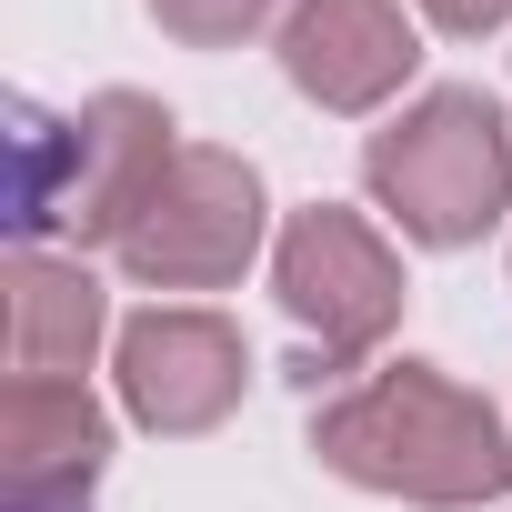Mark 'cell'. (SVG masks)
<instances>
[{"label":"cell","instance_id":"obj_5","mask_svg":"<svg viewBox=\"0 0 512 512\" xmlns=\"http://www.w3.org/2000/svg\"><path fill=\"white\" fill-rule=\"evenodd\" d=\"M251 251H262V171L241 151L181 141L171 181L151 191V211L121 241V272L141 292H221L251 272Z\"/></svg>","mask_w":512,"mask_h":512},{"label":"cell","instance_id":"obj_11","mask_svg":"<svg viewBox=\"0 0 512 512\" xmlns=\"http://www.w3.org/2000/svg\"><path fill=\"white\" fill-rule=\"evenodd\" d=\"M422 21H432V31H452V41H482V31H502V21H512V0H422Z\"/></svg>","mask_w":512,"mask_h":512},{"label":"cell","instance_id":"obj_1","mask_svg":"<svg viewBox=\"0 0 512 512\" xmlns=\"http://www.w3.org/2000/svg\"><path fill=\"white\" fill-rule=\"evenodd\" d=\"M312 452H322V472L392 492V502H422V512H482L512 492L502 412L432 362H392V372L332 392L312 412Z\"/></svg>","mask_w":512,"mask_h":512},{"label":"cell","instance_id":"obj_8","mask_svg":"<svg viewBox=\"0 0 512 512\" xmlns=\"http://www.w3.org/2000/svg\"><path fill=\"white\" fill-rule=\"evenodd\" d=\"M111 462V422L81 382H11L0 402V482L11 512H81Z\"/></svg>","mask_w":512,"mask_h":512},{"label":"cell","instance_id":"obj_2","mask_svg":"<svg viewBox=\"0 0 512 512\" xmlns=\"http://www.w3.org/2000/svg\"><path fill=\"white\" fill-rule=\"evenodd\" d=\"M181 141L171 111L151 91H91L71 121L61 111H21V251L51 241H131V221L151 211V191L171 181Z\"/></svg>","mask_w":512,"mask_h":512},{"label":"cell","instance_id":"obj_9","mask_svg":"<svg viewBox=\"0 0 512 512\" xmlns=\"http://www.w3.org/2000/svg\"><path fill=\"white\" fill-rule=\"evenodd\" d=\"M101 352V282L61 251L11 262V382H81Z\"/></svg>","mask_w":512,"mask_h":512},{"label":"cell","instance_id":"obj_4","mask_svg":"<svg viewBox=\"0 0 512 512\" xmlns=\"http://www.w3.org/2000/svg\"><path fill=\"white\" fill-rule=\"evenodd\" d=\"M272 292L282 312L302 322V372H352L362 352L392 342L402 322V262H392V241L342 211V201H312L282 221V251H272Z\"/></svg>","mask_w":512,"mask_h":512},{"label":"cell","instance_id":"obj_10","mask_svg":"<svg viewBox=\"0 0 512 512\" xmlns=\"http://www.w3.org/2000/svg\"><path fill=\"white\" fill-rule=\"evenodd\" d=\"M151 21L191 51H231L241 31H262L272 21V0H151Z\"/></svg>","mask_w":512,"mask_h":512},{"label":"cell","instance_id":"obj_7","mask_svg":"<svg viewBox=\"0 0 512 512\" xmlns=\"http://www.w3.org/2000/svg\"><path fill=\"white\" fill-rule=\"evenodd\" d=\"M412 71H422V31L402 0H292L282 81L312 111H382Z\"/></svg>","mask_w":512,"mask_h":512},{"label":"cell","instance_id":"obj_3","mask_svg":"<svg viewBox=\"0 0 512 512\" xmlns=\"http://www.w3.org/2000/svg\"><path fill=\"white\" fill-rule=\"evenodd\" d=\"M362 181L412 241L462 251L512 211V131L492 91H422L402 121L362 141Z\"/></svg>","mask_w":512,"mask_h":512},{"label":"cell","instance_id":"obj_6","mask_svg":"<svg viewBox=\"0 0 512 512\" xmlns=\"http://www.w3.org/2000/svg\"><path fill=\"white\" fill-rule=\"evenodd\" d=\"M111 382H121V412H131L141 432L191 442V432H211V422L241 412V392H251V342H241V322H221V312H201V302H151V312L121 322Z\"/></svg>","mask_w":512,"mask_h":512}]
</instances>
